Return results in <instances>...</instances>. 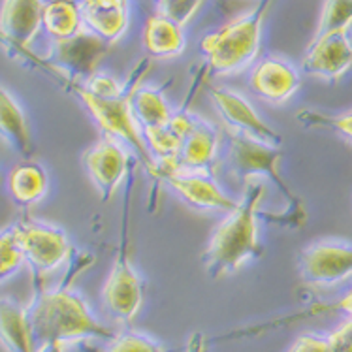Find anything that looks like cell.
<instances>
[{"label": "cell", "mask_w": 352, "mask_h": 352, "mask_svg": "<svg viewBox=\"0 0 352 352\" xmlns=\"http://www.w3.org/2000/svg\"><path fill=\"white\" fill-rule=\"evenodd\" d=\"M93 262L91 254L74 251L65 279L55 288L36 285L27 305L30 331L36 351L43 345H68L83 341H111L117 331L102 324L89 303L72 288V279Z\"/></svg>", "instance_id": "obj_1"}, {"label": "cell", "mask_w": 352, "mask_h": 352, "mask_svg": "<svg viewBox=\"0 0 352 352\" xmlns=\"http://www.w3.org/2000/svg\"><path fill=\"white\" fill-rule=\"evenodd\" d=\"M266 188L262 183H247L241 201L209 239L201 264L211 279L236 274L239 267L262 256L264 247L258 239V208Z\"/></svg>", "instance_id": "obj_2"}, {"label": "cell", "mask_w": 352, "mask_h": 352, "mask_svg": "<svg viewBox=\"0 0 352 352\" xmlns=\"http://www.w3.org/2000/svg\"><path fill=\"white\" fill-rule=\"evenodd\" d=\"M274 0H260L251 12L239 15L215 32L204 38L200 43L209 70L219 76L243 72L254 63L260 51L262 25Z\"/></svg>", "instance_id": "obj_3"}, {"label": "cell", "mask_w": 352, "mask_h": 352, "mask_svg": "<svg viewBox=\"0 0 352 352\" xmlns=\"http://www.w3.org/2000/svg\"><path fill=\"white\" fill-rule=\"evenodd\" d=\"M109 42L93 30L83 29L76 36L66 40H53L50 53L43 58L30 55L29 50L12 51V57L27 65L38 66L42 72L50 74L53 79H66L72 83H85L94 74H98L102 58L108 55Z\"/></svg>", "instance_id": "obj_4"}, {"label": "cell", "mask_w": 352, "mask_h": 352, "mask_svg": "<svg viewBox=\"0 0 352 352\" xmlns=\"http://www.w3.org/2000/svg\"><path fill=\"white\" fill-rule=\"evenodd\" d=\"M228 164L230 170L237 177L249 181L256 175L267 177L279 190L285 201H287V213L280 217L277 223L285 226L298 228L305 223V209H303L302 200L296 196L288 183L279 175V164L283 158V149L267 147L264 144H258L249 138L237 136L228 132Z\"/></svg>", "instance_id": "obj_5"}, {"label": "cell", "mask_w": 352, "mask_h": 352, "mask_svg": "<svg viewBox=\"0 0 352 352\" xmlns=\"http://www.w3.org/2000/svg\"><path fill=\"white\" fill-rule=\"evenodd\" d=\"M55 81L58 85L65 87L68 93L78 96L81 104L87 108V111L93 116L96 124L104 130L106 136L116 138L124 145L132 147L136 157L144 162L145 170L151 172L155 160H153L151 153H149V147L145 144L142 130L138 129L136 122L132 119V113H130V96H132L134 89L140 83L130 87L129 91L122 93L121 96L102 98V96H96L91 91H87L81 83H72V81H66V79H55Z\"/></svg>", "instance_id": "obj_6"}, {"label": "cell", "mask_w": 352, "mask_h": 352, "mask_svg": "<svg viewBox=\"0 0 352 352\" xmlns=\"http://www.w3.org/2000/svg\"><path fill=\"white\" fill-rule=\"evenodd\" d=\"M12 228L17 237L25 264L32 274V287L43 285L47 275L68 264L72 258V243L57 226L21 217Z\"/></svg>", "instance_id": "obj_7"}, {"label": "cell", "mask_w": 352, "mask_h": 352, "mask_svg": "<svg viewBox=\"0 0 352 352\" xmlns=\"http://www.w3.org/2000/svg\"><path fill=\"white\" fill-rule=\"evenodd\" d=\"M129 196L130 185L124 192L122 230L119 254L102 288V303L108 315L121 324H130L138 316L144 303V280L132 267L129 258Z\"/></svg>", "instance_id": "obj_8"}, {"label": "cell", "mask_w": 352, "mask_h": 352, "mask_svg": "<svg viewBox=\"0 0 352 352\" xmlns=\"http://www.w3.org/2000/svg\"><path fill=\"white\" fill-rule=\"evenodd\" d=\"M149 175L162 181L172 188L173 195L200 211H232L237 206V201L219 187V183L213 179V173L185 172L155 162Z\"/></svg>", "instance_id": "obj_9"}, {"label": "cell", "mask_w": 352, "mask_h": 352, "mask_svg": "<svg viewBox=\"0 0 352 352\" xmlns=\"http://www.w3.org/2000/svg\"><path fill=\"white\" fill-rule=\"evenodd\" d=\"M209 94L228 132L254 140L267 147H283V136L256 113V109L252 108L245 96L224 87H213Z\"/></svg>", "instance_id": "obj_10"}, {"label": "cell", "mask_w": 352, "mask_h": 352, "mask_svg": "<svg viewBox=\"0 0 352 352\" xmlns=\"http://www.w3.org/2000/svg\"><path fill=\"white\" fill-rule=\"evenodd\" d=\"M300 274L311 287L331 288L352 280V245L316 241L300 254Z\"/></svg>", "instance_id": "obj_11"}, {"label": "cell", "mask_w": 352, "mask_h": 352, "mask_svg": "<svg viewBox=\"0 0 352 352\" xmlns=\"http://www.w3.org/2000/svg\"><path fill=\"white\" fill-rule=\"evenodd\" d=\"M130 151L116 138L104 136L83 155V164L98 188L102 201L113 198L122 179L130 175Z\"/></svg>", "instance_id": "obj_12"}, {"label": "cell", "mask_w": 352, "mask_h": 352, "mask_svg": "<svg viewBox=\"0 0 352 352\" xmlns=\"http://www.w3.org/2000/svg\"><path fill=\"white\" fill-rule=\"evenodd\" d=\"M352 68V42L349 30H331L313 38L303 57V70L315 78L338 81Z\"/></svg>", "instance_id": "obj_13"}, {"label": "cell", "mask_w": 352, "mask_h": 352, "mask_svg": "<svg viewBox=\"0 0 352 352\" xmlns=\"http://www.w3.org/2000/svg\"><path fill=\"white\" fill-rule=\"evenodd\" d=\"M221 153V132L201 117H196L195 126L181 145L179 153L172 160H155L185 172L213 173Z\"/></svg>", "instance_id": "obj_14"}, {"label": "cell", "mask_w": 352, "mask_h": 352, "mask_svg": "<svg viewBox=\"0 0 352 352\" xmlns=\"http://www.w3.org/2000/svg\"><path fill=\"white\" fill-rule=\"evenodd\" d=\"M42 0H4L0 8V42L6 50H29L42 29Z\"/></svg>", "instance_id": "obj_15"}, {"label": "cell", "mask_w": 352, "mask_h": 352, "mask_svg": "<svg viewBox=\"0 0 352 352\" xmlns=\"http://www.w3.org/2000/svg\"><path fill=\"white\" fill-rule=\"evenodd\" d=\"M249 83L260 98L280 104L300 89V76L287 60L267 57L252 68Z\"/></svg>", "instance_id": "obj_16"}, {"label": "cell", "mask_w": 352, "mask_h": 352, "mask_svg": "<svg viewBox=\"0 0 352 352\" xmlns=\"http://www.w3.org/2000/svg\"><path fill=\"white\" fill-rule=\"evenodd\" d=\"M85 29L113 43L126 32L130 0H78Z\"/></svg>", "instance_id": "obj_17"}, {"label": "cell", "mask_w": 352, "mask_h": 352, "mask_svg": "<svg viewBox=\"0 0 352 352\" xmlns=\"http://www.w3.org/2000/svg\"><path fill=\"white\" fill-rule=\"evenodd\" d=\"M0 345L8 352H36L27 305L10 296H0Z\"/></svg>", "instance_id": "obj_18"}, {"label": "cell", "mask_w": 352, "mask_h": 352, "mask_svg": "<svg viewBox=\"0 0 352 352\" xmlns=\"http://www.w3.org/2000/svg\"><path fill=\"white\" fill-rule=\"evenodd\" d=\"M0 140L23 158L36 151L25 111L4 87H0Z\"/></svg>", "instance_id": "obj_19"}, {"label": "cell", "mask_w": 352, "mask_h": 352, "mask_svg": "<svg viewBox=\"0 0 352 352\" xmlns=\"http://www.w3.org/2000/svg\"><path fill=\"white\" fill-rule=\"evenodd\" d=\"M196 116L192 113H173L164 124L145 130L144 140L153 160H172L179 153L181 145L192 130Z\"/></svg>", "instance_id": "obj_20"}, {"label": "cell", "mask_w": 352, "mask_h": 352, "mask_svg": "<svg viewBox=\"0 0 352 352\" xmlns=\"http://www.w3.org/2000/svg\"><path fill=\"white\" fill-rule=\"evenodd\" d=\"M144 45L151 57L170 58L177 57L185 51L187 40L183 27L168 19L164 15H151L145 23Z\"/></svg>", "instance_id": "obj_21"}, {"label": "cell", "mask_w": 352, "mask_h": 352, "mask_svg": "<svg viewBox=\"0 0 352 352\" xmlns=\"http://www.w3.org/2000/svg\"><path fill=\"white\" fill-rule=\"evenodd\" d=\"M130 113L142 134L164 124L173 116L162 89L142 85H138L130 96Z\"/></svg>", "instance_id": "obj_22"}, {"label": "cell", "mask_w": 352, "mask_h": 352, "mask_svg": "<svg viewBox=\"0 0 352 352\" xmlns=\"http://www.w3.org/2000/svg\"><path fill=\"white\" fill-rule=\"evenodd\" d=\"M47 187H50L47 172L43 170L42 164L32 162V160H25L15 166L8 177L10 195L21 208H29L42 200L47 192Z\"/></svg>", "instance_id": "obj_23"}, {"label": "cell", "mask_w": 352, "mask_h": 352, "mask_svg": "<svg viewBox=\"0 0 352 352\" xmlns=\"http://www.w3.org/2000/svg\"><path fill=\"white\" fill-rule=\"evenodd\" d=\"M42 27L53 40H66L85 29L78 0H47L43 2Z\"/></svg>", "instance_id": "obj_24"}, {"label": "cell", "mask_w": 352, "mask_h": 352, "mask_svg": "<svg viewBox=\"0 0 352 352\" xmlns=\"http://www.w3.org/2000/svg\"><path fill=\"white\" fill-rule=\"evenodd\" d=\"M296 119L302 122L303 126L333 130L336 134L343 136L352 144V111L341 113V116H328V113L315 111V109H300L296 113Z\"/></svg>", "instance_id": "obj_25"}, {"label": "cell", "mask_w": 352, "mask_h": 352, "mask_svg": "<svg viewBox=\"0 0 352 352\" xmlns=\"http://www.w3.org/2000/svg\"><path fill=\"white\" fill-rule=\"evenodd\" d=\"M351 25L352 0H326L315 36L324 34V32H331V30H349Z\"/></svg>", "instance_id": "obj_26"}, {"label": "cell", "mask_w": 352, "mask_h": 352, "mask_svg": "<svg viewBox=\"0 0 352 352\" xmlns=\"http://www.w3.org/2000/svg\"><path fill=\"white\" fill-rule=\"evenodd\" d=\"M106 352H168L157 339L144 331L124 330L109 341Z\"/></svg>", "instance_id": "obj_27"}, {"label": "cell", "mask_w": 352, "mask_h": 352, "mask_svg": "<svg viewBox=\"0 0 352 352\" xmlns=\"http://www.w3.org/2000/svg\"><path fill=\"white\" fill-rule=\"evenodd\" d=\"M23 264H25L23 252L17 243L14 228L10 226L8 230L0 232V283L17 274Z\"/></svg>", "instance_id": "obj_28"}, {"label": "cell", "mask_w": 352, "mask_h": 352, "mask_svg": "<svg viewBox=\"0 0 352 352\" xmlns=\"http://www.w3.org/2000/svg\"><path fill=\"white\" fill-rule=\"evenodd\" d=\"M204 0H157L158 14L172 19L177 25H187L200 10Z\"/></svg>", "instance_id": "obj_29"}, {"label": "cell", "mask_w": 352, "mask_h": 352, "mask_svg": "<svg viewBox=\"0 0 352 352\" xmlns=\"http://www.w3.org/2000/svg\"><path fill=\"white\" fill-rule=\"evenodd\" d=\"M287 352H331L330 338L318 333H303L296 339Z\"/></svg>", "instance_id": "obj_30"}, {"label": "cell", "mask_w": 352, "mask_h": 352, "mask_svg": "<svg viewBox=\"0 0 352 352\" xmlns=\"http://www.w3.org/2000/svg\"><path fill=\"white\" fill-rule=\"evenodd\" d=\"M331 352H352V318H346L331 331L330 336Z\"/></svg>", "instance_id": "obj_31"}, {"label": "cell", "mask_w": 352, "mask_h": 352, "mask_svg": "<svg viewBox=\"0 0 352 352\" xmlns=\"http://www.w3.org/2000/svg\"><path fill=\"white\" fill-rule=\"evenodd\" d=\"M330 311H338V313H343L349 318H352V290L346 292L339 302L331 303V305H315L313 309L307 311V315H318V313H330Z\"/></svg>", "instance_id": "obj_32"}, {"label": "cell", "mask_w": 352, "mask_h": 352, "mask_svg": "<svg viewBox=\"0 0 352 352\" xmlns=\"http://www.w3.org/2000/svg\"><path fill=\"white\" fill-rule=\"evenodd\" d=\"M187 352H208V345H206V339L201 333L192 336V339L188 341Z\"/></svg>", "instance_id": "obj_33"}, {"label": "cell", "mask_w": 352, "mask_h": 352, "mask_svg": "<svg viewBox=\"0 0 352 352\" xmlns=\"http://www.w3.org/2000/svg\"><path fill=\"white\" fill-rule=\"evenodd\" d=\"M36 352H65V345H57V343H51V345L40 346Z\"/></svg>", "instance_id": "obj_34"}]
</instances>
